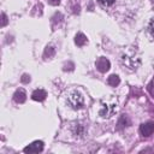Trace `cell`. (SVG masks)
Here are the masks:
<instances>
[{
    "instance_id": "cell-1",
    "label": "cell",
    "mask_w": 154,
    "mask_h": 154,
    "mask_svg": "<svg viewBox=\"0 0 154 154\" xmlns=\"http://www.w3.org/2000/svg\"><path fill=\"white\" fill-rule=\"evenodd\" d=\"M69 105L73 108V109H81L83 106H84V99L82 96V94L77 90L72 91L70 95H69Z\"/></svg>"
},
{
    "instance_id": "cell-2",
    "label": "cell",
    "mask_w": 154,
    "mask_h": 154,
    "mask_svg": "<svg viewBox=\"0 0 154 154\" xmlns=\"http://www.w3.org/2000/svg\"><path fill=\"white\" fill-rule=\"evenodd\" d=\"M43 150V142L42 141H34L29 146L24 148V153H40Z\"/></svg>"
},
{
    "instance_id": "cell-3",
    "label": "cell",
    "mask_w": 154,
    "mask_h": 154,
    "mask_svg": "<svg viewBox=\"0 0 154 154\" xmlns=\"http://www.w3.org/2000/svg\"><path fill=\"white\" fill-rule=\"evenodd\" d=\"M96 69L100 71V72H107L108 70H109V67H111V64H109V61H108V59H106V58H103V57H101V58H99L97 60H96Z\"/></svg>"
},
{
    "instance_id": "cell-4",
    "label": "cell",
    "mask_w": 154,
    "mask_h": 154,
    "mask_svg": "<svg viewBox=\"0 0 154 154\" xmlns=\"http://www.w3.org/2000/svg\"><path fill=\"white\" fill-rule=\"evenodd\" d=\"M140 131L143 136H150L153 132H154V123L153 122H147V123H143L141 126H140Z\"/></svg>"
},
{
    "instance_id": "cell-5",
    "label": "cell",
    "mask_w": 154,
    "mask_h": 154,
    "mask_svg": "<svg viewBox=\"0 0 154 154\" xmlns=\"http://www.w3.org/2000/svg\"><path fill=\"white\" fill-rule=\"evenodd\" d=\"M46 96H47V93H46L43 89H36V90L31 94V97H32V100H35V101H43V100L46 99Z\"/></svg>"
},
{
    "instance_id": "cell-6",
    "label": "cell",
    "mask_w": 154,
    "mask_h": 154,
    "mask_svg": "<svg viewBox=\"0 0 154 154\" xmlns=\"http://www.w3.org/2000/svg\"><path fill=\"white\" fill-rule=\"evenodd\" d=\"M13 99H14L16 102H18V103H23V102L26 100V93H25L23 89H18V90L14 93Z\"/></svg>"
},
{
    "instance_id": "cell-7",
    "label": "cell",
    "mask_w": 154,
    "mask_h": 154,
    "mask_svg": "<svg viewBox=\"0 0 154 154\" xmlns=\"http://www.w3.org/2000/svg\"><path fill=\"white\" fill-rule=\"evenodd\" d=\"M87 36L83 34V32H78L76 36H75V43L77 45V46H79V47H82V46H84L85 43H87Z\"/></svg>"
},
{
    "instance_id": "cell-8",
    "label": "cell",
    "mask_w": 154,
    "mask_h": 154,
    "mask_svg": "<svg viewBox=\"0 0 154 154\" xmlns=\"http://www.w3.org/2000/svg\"><path fill=\"white\" fill-rule=\"evenodd\" d=\"M107 83H108L109 85H112V87H117V85L120 83V79H119V77H118L117 75H111V76L108 77V79H107Z\"/></svg>"
},
{
    "instance_id": "cell-9",
    "label": "cell",
    "mask_w": 154,
    "mask_h": 154,
    "mask_svg": "<svg viewBox=\"0 0 154 154\" xmlns=\"http://www.w3.org/2000/svg\"><path fill=\"white\" fill-rule=\"evenodd\" d=\"M73 134L77 136H83V134H84V126L83 125H81V124H76L75 126H73Z\"/></svg>"
},
{
    "instance_id": "cell-10",
    "label": "cell",
    "mask_w": 154,
    "mask_h": 154,
    "mask_svg": "<svg viewBox=\"0 0 154 154\" xmlns=\"http://www.w3.org/2000/svg\"><path fill=\"white\" fill-rule=\"evenodd\" d=\"M97 2H99V5L102 6L103 8H107V7H111V6L116 2V0H97Z\"/></svg>"
},
{
    "instance_id": "cell-11",
    "label": "cell",
    "mask_w": 154,
    "mask_h": 154,
    "mask_svg": "<svg viewBox=\"0 0 154 154\" xmlns=\"http://www.w3.org/2000/svg\"><path fill=\"white\" fill-rule=\"evenodd\" d=\"M54 53H55L54 47H52V46H47V47H46V49H45V57H46V58H47V57H48V58L53 57Z\"/></svg>"
},
{
    "instance_id": "cell-12",
    "label": "cell",
    "mask_w": 154,
    "mask_h": 154,
    "mask_svg": "<svg viewBox=\"0 0 154 154\" xmlns=\"http://www.w3.org/2000/svg\"><path fill=\"white\" fill-rule=\"evenodd\" d=\"M148 30H149L150 35L154 37V19L150 20V23H149V25H148Z\"/></svg>"
},
{
    "instance_id": "cell-13",
    "label": "cell",
    "mask_w": 154,
    "mask_h": 154,
    "mask_svg": "<svg viewBox=\"0 0 154 154\" xmlns=\"http://www.w3.org/2000/svg\"><path fill=\"white\" fill-rule=\"evenodd\" d=\"M1 18H2V19H1V26H5V25L7 24V16H6L5 13H2V14H1Z\"/></svg>"
},
{
    "instance_id": "cell-14",
    "label": "cell",
    "mask_w": 154,
    "mask_h": 154,
    "mask_svg": "<svg viewBox=\"0 0 154 154\" xmlns=\"http://www.w3.org/2000/svg\"><path fill=\"white\" fill-rule=\"evenodd\" d=\"M20 81H22L23 83H29V82H30V76H29V75H23L22 78H20Z\"/></svg>"
},
{
    "instance_id": "cell-15",
    "label": "cell",
    "mask_w": 154,
    "mask_h": 154,
    "mask_svg": "<svg viewBox=\"0 0 154 154\" xmlns=\"http://www.w3.org/2000/svg\"><path fill=\"white\" fill-rule=\"evenodd\" d=\"M48 2H49L51 5H53V6H57V5L60 4V0H48Z\"/></svg>"
},
{
    "instance_id": "cell-16",
    "label": "cell",
    "mask_w": 154,
    "mask_h": 154,
    "mask_svg": "<svg viewBox=\"0 0 154 154\" xmlns=\"http://www.w3.org/2000/svg\"><path fill=\"white\" fill-rule=\"evenodd\" d=\"M153 1H154V0H153Z\"/></svg>"
}]
</instances>
